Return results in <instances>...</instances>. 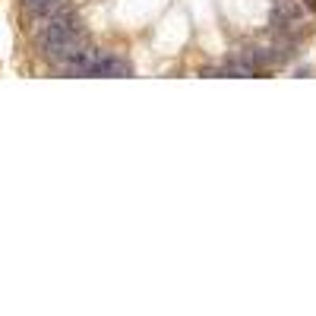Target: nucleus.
Returning a JSON list of instances; mask_svg holds the SVG:
<instances>
[{
    "mask_svg": "<svg viewBox=\"0 0 316 316\" xmlns=\"http://www.w3.org/2000/svg\"><path fill=\"white\" fill-rule=\"evenodd\" d=\"M57 4H60V0H26V7L32 13H51Z\"/></svg>",
    "mask_w": 316,
    "mask_h": 316,
    "instance_id": "f257e3e1",
    "label": "nucleus"
},
{
    "mask_svg": "<svg viewBox=\"0 0 316 316\" xmlns=\"http://www.w3.org/2000/svg\"><path fill=\"white\" fill-rule=\"evenodd\" d=\"M300 7L307 10V13H313V10H316V0H300Z\"/></svg>",
    "mask_w": 316,
    "mask_h": 316,
    "instance_id": "f03ea898",
    "label": "nucleus"
}]
</instances>
